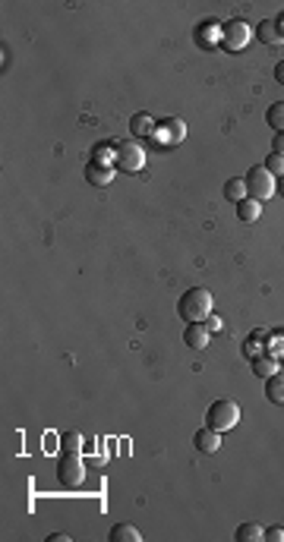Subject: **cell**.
<instances>
[{"instance_id": "cell-11", "label": "cell", "mask_w": 284, "mask_h": 542, "mask_svg": "<svg viewBox=\"0 0 284 542\" xmlns=\"http://www.w3.org/2000/svg\"><path fill=\"white\" fill-rule=\"evenodd\" d=\"M114 174H117V167H105V164H95V161L86 164V180L92 186H107L114 180Z\"/></svg>"}, {"instance_id": "cell-32", "label": "cell", "mask_w": 284, "mask_h": 542, "mask_svg": "<svg viewBox=\"0 0 284 542\" xmlns=\"http://www.w3.org/2000/svg\"><path fill=\"white\" fill-rule=\"evenodd\" d=\"M281 22H284V16H281Z\"/></svg>"}, {"instance_id": "cell-3", "label": "cell", "mask_w": 284, "mask_h": 542, "mask_svg": "<svg viewBox=\"0 0 284 542\" xmlns=\"http://www.w3.org/2000/svg\"><path fill=\"white\" fill-rule=\"evenodd\" d=\"M246 196L256 199V202H265V199H271L278 193V176H271L269 170L259 164V167L246 170Z\"/></svg>"}, {"instance_id": "cell-28", "label": "cell", "mask_w": 284, "mask_h": 542, "mask_svg": "<svg viewBox=\"0 0 284 542\" xmlns=\"http://www.w3.org/2000/svg\"><path fill=\"white\" fill-rule=\"evenodd\" d=\"M271 151H275V155H284V133H275V139H271Z\"/></svg>"}, {"instance_id": "cell-10", "label": "cell", "mask_w": 284, "mask_h": 542, "mask_svg": "<svg viewBox=\"0 0 284 542\" xmlns=\"http://www.w3.org/2000/svg\"><path fill=\"white\" fill-rule=\"evenodd\" d=\"M193 444H196L202 454H215V451L221 448V432H215V429H209V426H202V429L193 435Z\"/></svg>"}, {"instance_id": "cell-20", "label": "cell", "mask_w": 284, "mask_h": 542, "mask_svg": "<svg viewBox=\"0 0 284 542\" xmlns=\"http://www.w3.org/2000/svg\"><path fill=\"white\" fill-rule=\"evenodd\" d=\"M265 120H269V126L275 133H284V101H275V105L265 111Z\"/></svg>"}, {"instance_id": "cell-8", "label": "cell", "mask_w": 284, "mask_h": 542, "mask_svg": "<svg viewBox=\"0 0 284 542\" xmlns=\"http://www.w3.org/2000/svg\"><path fill=\"white\" fill-rule=\"evenodd\" d=\"M259 41H262V45H271V47L284 45V22H281V16L259 22Z\"/></svg>"}, {"instance_id": "cell-26", "label": "cell", "mask_w": 284, "mask_h": 542, "mask_svg": "<svg viewBox=\"0 0 284 542\" xmlns=\"http://www.w3.org/2000/svg\"><path fill=\"white\" fill-rule=\"evenodd\" d=\"M262 539H269V542H281V539H284V529H281V527H269V529H265V536H262Z\"/></svg>"}, {"instance_id": "cell-16", "label": "cell", "mask_w": 284, "mask_h": 542, "mask_svg": "<svg viewBox=\"0 0 284 542\" xmlns=\"http://www.w3.org/2000/svg\"><path fill=\"white\" fill-rule=\"evenodd\" d=\"M265 398L271 404H284V372H275L271 379H265Z\"/></svg>"}, {"instance_id": "cell-17", "label": "cell", "mask_w": 284, "mask_h": 542, "mask_svg": "<svg viewBox=\"0 0 284 542\" xmlns=\"http://www.w3.org/2000/svg\"><path fill=\"white\" fill-rule=\"evenodd\" d=\"M139 529L133 523H114L111 527V542H139Z\"/></svg>"}, {"instance_id": "cell-7", "label": "cell", "mask_w": 284, "mask_h": 542, "mask_svg": "<svg viewBox=\"0 0 284 542\" xmlns=\"http://www.w3.org/2000/svg\"><path fill=\"white\" fill-rule=\"evenodd\" d=\"M184 136H186L184 120H177V117H165V120H158V126H155V136H152V139H158L161 145L174 149V145H180V142H184Z\"/></svg>"}, {"instance_id": "cell-21", "label": "cell", "mask_w": 284, "mask_h": 542, "mask_svg": "<svg viewBox=\"0 0 284 542\" xmlns=\"http://www.w3.org/2000/svg\"><path fill=\"white\" fill-rule=\"evenodd\" d=\"M92 161L95 164H105V167H114V161H117V151H114L107 142H101V145H95Z\"/></svg>"}, {"instance_id": "cell-4", "label": "cell", "mask_w": 284, "mask_h": 542, "mask_svg": "<svg viewBox=\"0 0 284 542\" xmlns=\"http://www.w3.org/2000/svg\"><path fill=\"white\" fill-rule=\"evenodd\" d=\"M114 151H117V161L114 167L124 170V174H139V170L146 167V149L139 142H114Z\"/></svg>"}, {"instance_id": "cell-29", "label": "cell", "mask_w": 284, "mask_h": 542, "mask_svg": "<svg viewBox=\"0 0 284 542\" xmlns=\"http://www.w3.org/2000/svg\"><path fill=\"white\" fill-rule=\"evenodd\" d=\"M47 542H70V536H66V533H54V536H47Z\"/></svg>"}, {"instance_id": "cell-18", "label": "cell", "mask_w": 284, "mask_h": 542, "mask_svg": "<svg viewBox=\"0 0 284 542\" xmlns=\"http://www.w3.org/2000/svg\"><path fill=\"white\" fill-rule=\"evenodd\" d=\"M262 353H265V338L259 331H253L250 338L244 340V356L246 359H256V356H262Z\"/></svg>"}, {"instance_id": "cell-9", "label": "cell", "mask_w": 284, "mask_h": 542, "mask_svg": "<svg viewBox=\"0 0 284 542\" xmlns=\"http://www.w3.org/2000/svg\"><path fill=\"white\" fill-rule=\"evenodd\" d=\"M209 338H211V331L202 325V322H190V325L184 328V340H186V347H193V350H205V347H209Z\"/></svg>"}, {"instance_id": "cell-6", "label": "cell", "mask_w": 284, "mask_h": 542, "mask_svg": "<svg viewBox=\"0 0 284 542\" xmlns=\"http://www.w3.org/2000/svg\"><path fill=\"white\" fill-rule=\"evenodd\" d=\"M57 473H60V483H63L66 489H76V485H82V479H86V464H82L80 454L63 451V458H60V464H57Z\"/></svg>"}, {"instance_id": "cell-23", "label": "cell", "mask_w": 284, "mask_h": 542, "mask_svg": "<svg viewBox=\"0 0 284 542\" xmlns=\"http://www.w3.org/2000/svg\"><path fill=\"white\" fill-rule=\"evenodd\" d=\"M60 448L70 451V454H80V451H82V435H80V432H63V435H60Z\"/></svg>"}, {"instance_id": "cell-15", "label": "cell", "mask_w": 284, "mask_h": 542, "mask_svg": "<svg viewBox=\"0 0 284 542\" xmlns=\"http://www.w3.org/2000/svg\"><path fill=\"white\" fill-rule=\"evenodd\" d=\"M196 38H199V45H202V47H211V41H218V45H221V26H218V22H202V26H199L196 29Z\"/></svg>"}, {"instance_id": "cell-5", "label": "cell", "mask_w": 284, "mask_h": 542, "mask_svg": "<svg viewBox=\"0 0 284 542\" xmlns=\"http://www.w3.org/2000/svg\"><path fill=\"white\" fill-rule=\"evenodd\" d=\"M253 38V29L244 20H231L221 26V47L225 51H244Z\"/></svg>"}, {"instance_id": "cell-2", "label": "cell", "mask_w": 284, "mask_h": 542, "mask_svg": "<svg viewBox=\"0 0 284 542\" xmlns=\"http://www.w3.org/2000/svg\"><path fill=\"white\" fill-rule=\"evenodd\" d=\"M237 423H240V407H237V400H231V398H218L215 404H209V410H205V426L215 432H227Z\"/></svg>"}, {"instance_id": "cell-19", "label": "cell", "mask_w": 284, "mask_h": 542, "mask_svg": "<svg viewBox=\"0 0 284 542\" xmlns=\"http://www.w3.org/2000/svg\"><path fill=\"white\" fill-rule=\"evenodd\" d=\"M234 536H237V542H259L265 536V529L259 523H240Z\"/></svg>"}, {"instance_id": "cell-22", "label": "cell", "mask_w": 284, "mask_h": 542, "mask_svg": "<svg viewBox=\"0 0 284 542\" xmlns=\"http://www.w3.org/2000/svg\"><path fill=\"white\" fill-rule=\"evenodd\" d=\"M225 196L231 199V202H240V199H246V180H244V176H234V180H227V183H225Z\"/></svg>"}, {"instance_id": "cell-24", "label": "cell", "mask_w": 284, "mask_h": 542, "mask_svg": "<svg viewBox=\"0 0 284 542\" xmlns=\"http://www.w3.org/2000/svg\"><path fill=\"white\" fill-rule=\"evenodd\" d=\"M262 167L269 170L271 176H278V180H281V176H284V155H275V151H271V155L262 161Z\"/></svg>"}, {"instance_id": "cell-25", "label": "cell", "mask_w": 284, "mask_h": 542, "mask_svg": "<svg viewBox=\"0 0 284 542\" xmlns=\"http://www.w3.org/2000/svg\"><path fill=\"white\" fill-rule=\"evenodd\" d=\"M205 328H209V331L215 334V331H221V328H225V322H221V315H215V313H211L209 319H205Z\"/></svg>"}, {"instance_id": "cell-31", "label": "cell", "mask_w": 284, "mask_h": 542, "mask_svg": "<svg viewBox=\"0 0 284 542\" xmlns=\"http://www.w3.org/2000/svg\"><path fill=\"white\" fill-rule=\"evenodd\" d=\"M278 193H281V196H284V176H281V180H278Z\"/></svg>"}, {"instance_id": "cell-27", "label": "cell", "mask_w": 284, "mask_h": 542, "mask_svg": "<svg viewBox=\"0 0 284 542\" xmlns=\"http://www.w3.org/2000/svg\"><path fill=\"white\" fill-rule=\"evenodd\" d=\"M269 350H271V356H284V338H275V340H271V344H269Z\"/></svg>"}, {"instance_id": "cell-13", "label": "cell", "mask_w": 284, "mask_h": 542, "mask_svg": "<svg viewBox=\"0 0 284 542\" xmlns=\"http://www.w3.org/2000/svg\"><path fill=\"white\" fill-rule=\"evenodd\" d=\"M237 218L244 224H256L259 218H262V202H256V199H250V196L240 199V202H237Z\"/></svg>"}, {"instance_id": "cell-12", "label": "cell", "mask_w": 284, "mask_h": 542, "mask_svg": "<svg viewBox=\"0 0 284 542\" xmlns=\"http://www.w3.org/2000/svg\"><path fill=\"white\" fill-rule=\"evenodd\" d=\"M155 126H158V120L152 117V114H146V111H139V114H133V120H130V133L133 136H155Z\"/></svg>"}, {"instance_id": "cell-14", "label": "cell", "mask_w": 284, "mask_h": 542, "mask_svg": "<svg viewBox=\"0 0 284 542\" xmlns=\"http://www.w3.org/2000/svg\"><path fill=\"white\" fill-rule=\"evenodd\" d=\"M275 372H278V359L271 353H262V356L253 359V375L256 379H271Z\"/></svg>"}, {"instance_id": "cell-30", "label": "cell", "mask_w": 284, "mask_h": 542, "mask_svg": "<svg viewBox=\"0 0 284 542\" xmlns=\"http://www.w3.org/2000/svg\"><path fill=\"white\" fill-rule=\"evenodd\" d=\"M275 79H278V82H281V85H284V60H281V63H278V66H275Z\"/></svg>"}, {"instance_id": "cell-1", "label": "cell", "mask_w": 284, "mask_h": 542, "mask_svg": "<svg viewBox=\"0 0 284 542\" xmlns=\"http://www.w3.org/2000/svg\"><path fill=\"white\" fill-rule=\"evenodd\" d=\"M177 313L184 322H205L211 315V294L205 287H190L177 300Z\"/></svg>"}]
</instances>
